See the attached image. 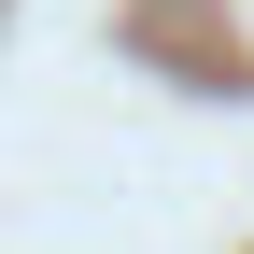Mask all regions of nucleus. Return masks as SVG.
Instances as JSON below:
<instances>
[]
</instances>
